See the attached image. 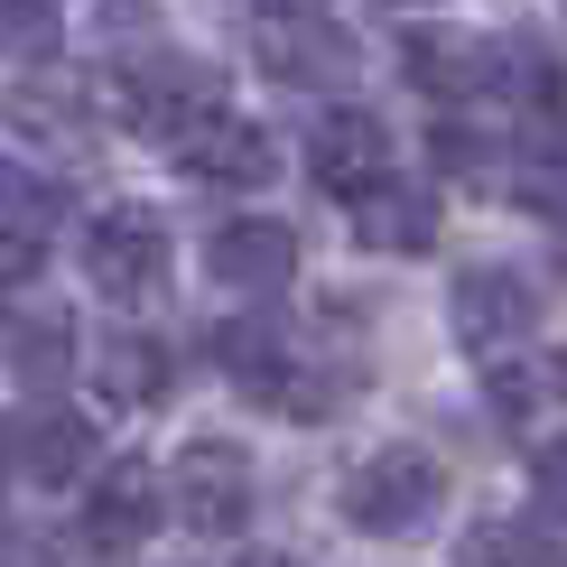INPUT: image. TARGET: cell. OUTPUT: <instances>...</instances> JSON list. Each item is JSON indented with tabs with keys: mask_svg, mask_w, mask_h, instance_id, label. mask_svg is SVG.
Returning <instances> with one entry per match:
<instances>
[{
	"mask_svg": "<svg viewBox=\"0 0 567 567\" xmlns=\"http://www.w3.org/2000/svg\"><path fill=\"white\" fill-rule=\"evenodd\" d=\"M336 503H344L353 530L410 539V530H429V512H446V465L429 456V446H372V456L344 475Z\"/></svg>",
	"mask_w": 567,
	"mask_h": 567,
	"instance_id": "cell-1",
	"label": "cell"
},
{
	"mask_svg": "<svg viewBox=\"0 0 567 567\" xmlns=\"http://www.w3.org/2000/svg\"><path fill=\"white\" fill-rule=\"evenodd\" d=\"M122 103H131L140 140H150L158 158H177L186 140L215 122V112H233V93H224V75H215L205 56H177V47H158V56H140V65H131Z\"/></svg>",
	"mask_w": 567,
	"mask_h": 567,
	"instance_id": "cell-2",
	"label": "cell"
},
{
	"mask_svg": "<svg viewBox=\"0 0 567 567\" xmlns=\"http://www.w3.org/2000/svg\"><path fill=\"white\" fill-rule=\"evenodd\" d=\"M168 512L186 530H205V539H233L251 522V456L233 437H196V446H177V465L168 475Z\"/></svg>",
	"mask_w": 567,
	"mask_h": 567,
	"instance_id": "cell-3",
	"label": "cell"
},
{
	"mask_svg": "<svg viewBox=\"0 0 567 567\" xmlns=\"http://www.w3.org/2000/svg\"><path fill=\"white\" fill-rule=\"evenodd\" d=\"M251 56H261L270 84H298V93L363 75V47H353V29H336V19H317V10H261Z\"/></svg>",
	"mask_w": 567,
	"mask_h": 567,
	"instance_id": "cell-4",
	"label": "cell"
},
{
	"mask_svg": "<svg viewBox=\"0 0 567 567\" xmlns=\"http://www.w3.org/2000/svg\"><path fill=\"white\" fill-rule=\"evenodd\" d=\"M168 224L150 215V205H112V215H93V233H84V279L103 298H150V289H168Z\"/></svg>",
	"mask_w": 567,
	"mask_h": 567,
	"instance_id": "cell-5",
	"label": "cell"
},
{
	"mask_svg": "<svg viewBox=\"0 0 567 567\" xmlns=\"http://www.w3.org/2000/svg\"><path fill=\"white\" fill-rule=\"evenodd\" d=\"M205 270H215V289L251 298V307H270V298L298 279V233H289V224H270V215H233L215 243H205Z\"/></svg>",
	"mask_w": 567,
	"mask_h": 567,
	"instance_id": "cell-6",
	"label": "cell"
},
{
	"mask_svg": "<svg viewBox=\"0 0 567 567\" xmlns=\"http://www.w3.org/2000/svg\"><path fill=\"white\" fill-rule=\"evenodd\" d=\"M158 512H168V484H158L150 456L103 465L93 493H84V549H140V539L158 530Z\"/></svg>",
	"mask_w": 567,
	"mask_h": 567,
	"instance_id": "cell-7",
	"label": "cell"
},
{
	"mask_svg": "<svg viewBox=\"0 0 567 567\" xmlns=\"http://www.w3.org/2000/svg\"><path fill=\"white\" fill-rule=\"evenodd\" d=\"M307 177L326 186V196H363V186H382L391 177V131L372 122V112H353V103H336V112H317V140H307Z\"/></svg>",
	"mask_w": 567,
	"mask_h": 567,
	"instance_id": "cell-8",
	"label": "cell"
},
{
	"mask_svg": "<svg viewBox=\"0 0 567 567\" xmlns=\"http://www.w3.org/2000/svg\"><path fill=\"white\" fill-rule=\"evenodd\" d=\"M446 317H456V336L475 344V353H503V344H522V336H530L539 289H530V279L512 270V261H484V270H465V279H456Z\"/></svg>",
	"mask_w": 567,
	"mask_h": 567,
	"instance_id": "cell-9",
	"label": "cell"
},
{
	"mask_svg": "<svg viewBox=\"0 0 567 567\" xmlns=\"http://www.w3.org/2000/svg\"><path fill=\"white\" fill-rule=\"evenodd\" d=\"M177 168H196L205 186H270V177H279V150H270L261 122H233V112H215V122L177 150Z\"/></svg>",
	"mask_w": 567,
	"mask_h": 567,
	"instance_id": "cell-10",
	"label": "cell"
},
{
	"mask_svg": "<svg viewBox=\"0 0 567 567\" xmlns=\"http://www.w3.org/2000/svg\"><path fill=\"white\" fill-rule=\"evenodd\" d=\"M363 215H353V243L363 251H400V261H419V251H437V196L429 186H363Z\"/></svg>",
	"mask_w": 567,
	"mask_h": 567,
	"instance_id": "cell-11",
	"label": "cell"
},
{
	"mask_svg": "<svg viewBox=\"0 0 567 567\" xmlns=\"http://www.w3.org/2000/svg\"><path fill=\"white\" fill-rule=\"evenodd\" d=\"M84 456H93L84 419H75V410H56V400H38V410L10 429V465H19L29 484H47V493L75 484V475H84Z\"/></svg>",
	"mask_w": 567,
	"mask_h": 567,
	"instance_id": "cell-12",
	"label": "cell"
},
{
	"mask_svg": "<svg viewBox=\"0 0 567 567\" xmlns=\"http://www.w3.org/2000/svg\"><path fill=\"white\" fill-rule=\"evenodd\" d=\"M93 382H103L122 410H158V400L177 391V363L158 336H131V326H112V336H93Z\"/></svg>",
	"mask_w": 567,
	"mask_h": 567,
	"instance_id": "cell-13",
	"label": "cell"
},
{
	"mask_svg": "<svg viewBox=\"0 0 567 567\" xmlns=\"http://www.w3.org/2000/svg\"><path fill=\"white\" fill-rule=\"evenodd\" d=\"M215 353H224V372H233L243 391H261V400H279V410H289V336H279L270 317L215 326Z\"/></svg>",
	"mask_w": 567,
	"mask_h": 567,
	"instance_id": "cell-14",
	"label": "cell"
},
{
	"mask_svg": "<svg viewBox=\"0 0 567 567\" xmlns=\"http://www.w3.org/2000/svg\"><path fill=\"white\" fill-rule=\"evenodd\" d=\"M484 84H493V93H512V103H530V112H549L558 93H567V65H558L539 38L503 29V38H484Z\"/></svg>",
	"mask_w": 567,
	"mask_h": 567,
	"instance_id": "cell-15",
	"label": "cell"
},
{
	"mask_svg": "<svg viewBox=\"0 0 567 567\" xmlns=\"http://www.w3.org/2000/svg\"><path fill=\"white\" fill-rule=\"evenodd\" d=\"M400 65L429 93H484V38H465V29H410Z\"/></svg>",
	"mask_w": 567,
	"mask_h": 567,
	"instance_id": "cell-16",
	"label": "cell"
},
{
	"mask_svg": "<svg viewBox=\"0 0 567 567\" xmlns=\"http://www.w3.org/2000/svg\"><path fill=\"white\" fill-rule=\"evenodd\" d=\"M0 353H10V372L29 391H56L65 372H75V326L65 317H29V326H0Z\"/></svg>",
	"mask_w": 567,
	"mask_h": 567,
	"instance_id": "cell-17",
	"label": "cell"
},
{
	"mask_svg": "<svg viewBox=\"0 0 567 567\" xmlns=\"http://www.w3.org/2000/svg\"><path fill=\"white\" fill-rule=\"evenodd\" d=\"M56 215H65V186L29 158H0V233H47Z\"/></svg>",
	"mask_w": 567,
	"mask_h": 567,
	"instance_id": "cell-18",
	"label": "cell"
},
{
	"mask_svg": "<svg viewBox=\"0 0 567 567\" xmlns=\"http://www.w3.org/2000/svg\"><path fill=\"white\" fill-rule=\"evenodd\" d=\"M65 47V0H0V56L10 65H47Z\"/></svg>",
	"mask_w": 567,
	"mask_h": 567,
	"instance_id": "cell-19",
	"label": "cell"
},
{
	"mask_svg": "<svg viewBox=\"0 0 567 567\" xmlns=\"http://www.w3.org/2000/svg\"><path fill=\"white\" fill-rule=\"evenodd\" d=\"M465 558H549V567H567V539L539 530V522H484L465 539Z\"/></svg>",
	"mask_w": 567,
	"mask_h": 567,
	"instance_id": "cell-20",
	"label": "cell"
},
{
	"mask_svg": "<svg viewBox=\"0 0 567 567\" xmlns=\"http://www.w3.org/2000/svg\"><path fill=\"white\" fill-rule=\"evenodd\" d=\"M38 270H47V233H0V307L38 289Z\"/></svg>",
	"mask_w": 567,
	"mask_h": 567,
	"instance_id": "cell-21",
	"label": "cell"
},
{
	"mask_svg": "<svg viewBox=\"0 0 567 567\" xmlns=\"http://www.w3.org/2000/svg\"><path fill=\"white\" fill-rule=\"evenodd\" d=\"M530 484H539V512L567 522V437H539L530 446Z\"/></svg>",
	"mask_w": 567,
	"mask_h": 567,
	"instance_id": "cell-22",
	"label": "cell"
},
{
	"mask_svg": "<svg viewBox=\"0 0 567 567\" xmlns=\"http://www.w3.org/2000/svg\"><path fill=\"white\" fill-rule=\"evenodd\" d=\"M484 131H465V122H437V168H484Z\"/></svg>",
	"mask_w": 567,
	"mask_h": 567,
	"instance_id": "cell-23",
	"label": "cell"
},
{
	"mask_svg": "<svg viewBox=\"0 0 567 567\" xmlns=\"http://www.w3.org/2000/svg\"><path fill=\"white\" fill-rule=\"evenodd\" d=\"M103 29H150V0H103Z\"/></svg>",
	"mask_w": 567,
	"mask_h": 567,
	"instance_id": "cell-24",
	"label": "cell"
},
{
	"mask_svg": "<svg viewBox=\"0 0 567 567\" xmlns=\"http://www.w3.org/2000/svg\"><path fill=\"white\" fill-rule=\"evenodd\" d=\"M251 10H326V0H251Z\"/></svg>",
	"mask_w": 567,
	"mask_h": 567,
	"instance_id": "cell-25",
	"label": "cell"
},
{
	"mask_svg": "<svg viewBox=\"0 0 567 567\" xmlns=\"http://www.w3.org/2000/svg\"><path fill=\"white\" fill-rule=\"evenodd\" d=\"M549 382H558V391H567V344H558V372H549Z\"/></svg>",
	"mask_w": 567,
	"mask_h": 567,
	"instance_id": "cell-26",
	"label": "cell"
},
{
	"mask_svg": "<svg viewBox=\"0 0 567 567\" xmlns=\"http://www.w3.org/2000/svg\"><path fill=\"white\" fill-rule=\"evenodd\" d=\"M0 475H10V429H0Z\"/></svg>",
	"mask_w": 567,
	"mask_h": 567,
	"instance_id": "cell-27",
	"label": "cell"
},
{
	"mask_svg": "<svg viewBox=\"0 0 567 567\" xmlns=\"http://www.w3.org/2000/svg\"><path fill=\"white\" fill-rule=\"evenodd\" d=\"M400 10H410V0H400Z\"/></svg>",
	"mask_w": 567,
	"mask_h": 567,
	"instance_id": "cell-28",
	"label": "cell"
}]
</instances>
